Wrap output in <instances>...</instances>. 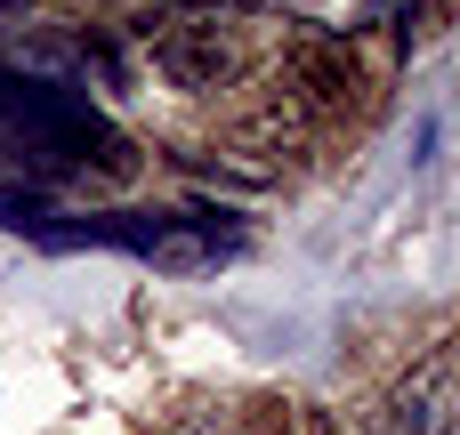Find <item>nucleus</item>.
Here are the masks:
<instances>
[{
    "mask_svg": "<svg viewBox=\"0 0 460 435\" xmlns=\"http://www.w3.org/2000/svg\"><path fill=\"white\" fill-rule=\"evenodd\" d=\"M137 32H146V48H154V73H162L170 89H186V97L226 89L234 65H243V40H234L226 8H170L162 24H137Z\"/></svg>",
    "mask_w": 460,
    "mask_h": 435,
    "instance_id": "1",
    "label": "nucleus"
},
{
    "mask_svg": "<svg viewBox=\"0 0 460 435\" xmlns=\"http://www.w3.org/2000/svg\"><path fill=\"white\" fill-rule=\"evenodd\" d=\"M0 8H16V0H0Z\"/></svg>",
    "mask_w": 460,
    "mask_h": 435,
    "instance_id": "3",
    "label": "nucleus"
},
{
    "mask_svg": "<svg viewBox=\"0 0 460 435\" xmlns=\"http://www.w3.org/2000/svg\"><path fill=\"white\" fill-rule=\"evenodd\" d=\"M380 435H460V371L453 363H420V371L388 396Z\"/></svg>",
    "mask_w": 460,
    "mask_h": 435,
    "instance_id": "2",
    "label": "nucleus"
}]
</instances>
